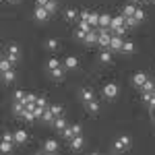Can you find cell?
Wrapping results in <instances>:
<instances>
[{"mask_svg":"<svg viewBox=\"0 0 155 155\" xmlns=\"http://www.w3.org/2000/svg\"><path fill=\"white\" fill-rule=\"evenodd\" d=\"M85 107H87V112H89V114H97V112H99V104H97L95 99L87 101V104H85Z\"/></svg>","mask_w":155,"mask_h":155,"instance_id":"obj_19","label":"cell"},{"mask_svg":"<svg viewBox=\"0 0 155 155\" xmlns=\"http://www.w3.org/2000/svg\"><path fill=\"white\" fill-rule=\"evenodd\" d=\"M60 134H62V137H64L66 141H71L72 137H77V134H74V130H72V126H66V128H64V130L60 132Z\"/></svg>","mask_w":155,"mask_h":155,"instance_id":"obj_26","label":"cell"},{"mask_svg":"<svg viewBox=\"0 0 155 155\" xmlns=\"http://www.w3.org/2000/svg\"><path fill=\"white\" fill-rule=\"evenodd\" d=\"M25 141H27V130H23V128H19V130H15V143L23 145Z\"/></svg>","mask_w":155,"mask_h":155,"instance_id":"obj_15","label":"cell"},{"mask_svg":"<svg viewBox=\"0 0 155 155\" xmlns=\"http://www.w3.org/2000/svg\"><path fill=\"white\" fill-rule=\"evenodd\" d=\"M46 8H48V12L52 15V12H56V8H58V4H56V0H50L48 4H46Z\"/></svg>","mask_w":155,"mask_h":155,"instance_id":"obj_32","label":"cell"},{"mask_svg":"<svg viewBox=\"0 0 155 155\" xmlns=\"http://www.w3.org/2000/svg\"><path fill=\"white\" fill-rule=\"evenodd\" d=\"M122 46H124L122 35H114V33H112V39H110V50H112V52H122Z\"/></svg>","mask_w":155,"mask_h":155,"instance_id":"obj_5","label":"cell"},{"mask_svg":"<svg viewBox=\"0 0 155 155\" xmlns=\"http://www.w3.org/2000/svg\"><path fill=\"white\" fill-rule=\"evenodd\" d=\"M52 126H54L58 132H62L66 126H68V122H66V118H64V116H56V118H54V122H52Z\"/></svg>","mask_w":155,"mask_h":155,"instance_id":"obj_7","label":"cell"},{"mask_svg":"<svg viewBox=\"0 0 155 155\" xmlns=\"http://www.w3.org/2000/svg\"><path fill=\"white\" fill-rule=\"evenodd\" d=\"M110 25H112V17L110 15H99V25L97 27H104V29H110Z\"/></svg>","mask_w":155,"mask_h":155,"instance_id":"obj_13","label":"cell"},{"mask_svg":"<svg viewBox=\"0 0 155 155\" xmlns=\"http://www.w3.org/2000/svg\"><path fill=\"white\" fill-rule=\"evenodd\" d=\"M126 149H130V137L122 134L114 141V151H126Z\"/></svg>","mask_w":155,"mask_h":155,"instance_id":"obj_1","label":"cell"},{"mask_svg":"<svg viewBox=\"0 0 155 155\" xmlns=\"http://www.w3.org/2000/svg\"><path fill=\"white\" fill-rule=\"evenodd\" d=\"M99 62H101V64H112V50L99 52Z\"/></svg>","mask_w":155,"mask_h":155,"instance_id":"obj_14","label":"cell"},{"mask_svg":"<svg viewBox=\"0 0 155 155\" xmlns=\"http://www.w3.org/2000/svg\"><path fill=\"white\" fill-rule=\"evenodd\" d=\"M50 0H35V6H46Z\"/></svg>","mask_w":155,"mask_h":155,"instance_id":"obj_38","label":"cell"},{"mask_svg":"<svg viewBox=\"0 0 155 155\" xmlns=\"http://www.w3.org/2000/svg\"><path fill=\"white\" fill-rule=\"evenodd\" d=\"M12 143H15V141H4V139H2V143H0V151H2V153H11V151H12Z\"/></svg>","mask_w":155,"mask_h":155,"instance_id":"obj_20","label":"cell"},{"mask_svg":"<svg viewBox=\"0 0 155 155\" xmlns=\"http://www.w3.org/2000/svg\"><path fill=\"white\" fill-rule=\"evenodd\" d=\"M50 110H52V114H54V116H62V112H64V107L60 106V104H56V106H50Z\"/></svg>","mask_w":155,"mask_h":155,"instance_id":"obj_30","label":"cell"},{"mask_svg":"<svg viewBox=\"0 0 155 155\" xmlns=\"http://www.w3.org/2000/svg\"><path fill=\"white\" fill-rule=\"evenodd\" d=\"M137 8H139V6H134V4H124V8H122V15H124V17H132Z\"/></svg>","mask_w":155,"mask_h":155,"instance_id":"obj_21","label":"cell"},{"mask_svg":"<svg viewBox=\"0 0 155 155\" xmlns=\"http://www.w3.org/2000/svg\"><path fill=\"white\" fill-rule=\"evenodd\" d=\"M12 112H15L17 116H21V114L25 112V104H23V101H15V106H12Z\"/></svg>","mask_w":155,"mask_h":155,"instance_id":"obj_25","label":"cell"},{"mask_svg":"<svg viewBox=\"0 0 155 155\" xmlns=\"http://www.w3.org/2000/svg\"><path fill=\"white\" fill-rule=\"evenodd\" d=\"M141 2H143V0H141Z\"/></svg>","mask_w":155,"mask_h":155,"instance_id":"obj_43","label":"cell"},{"mask_svg":"<svg viewBox=\"0 0 155 155\" xmlns=\"http://www.w3.org/2000/svg\"><path fill=\"white\" fill-rule=\"evenodd\" d=\"M122 52H124V54H132V52H134V44H132V41H124Z\"/></svg>","mask_w":155,"mask_h":155,"instance_id":"obj_27","label":"cell"},{"mask_svg":"<svg viewBox=\"0 0 155 155\" xmlns=\"http://www.w3.org/2000/svg\"><path fill=\"white\" fill-rule=\"evenodd\" d=\"M145 81H147V74H145V72H137V74L132 77V85H137V87H141Z\"/></svg>","mask_w":155,"mask_h":155,"instance_id":"obj_18","label":"cell"},{"mask_svg":"<svg viewBox=\"0 0 155 155\" xmlns=\"http://www.w3.org/2000/svg\"><path fill=\"white\" fill-rule=\"evenodd\" d=\"M44 151H46V153H56V151H58V141H56V139H48V141L44 143Z\"/></svg>","mask_w":155,"mask_h":155,"instance_id":"obj_10","label":"cell"},{"mask_svg":"<svg viewBox=\"0 0 155 155\" xmlns=\"http://www.w3.org/2000/svg\"><path fill=\"white\" fill-rule=\"evenodd\" d=\"M81 99H83L85 104H87V101H91V99H95V93H93V89H89V87L81 89Z\"/></svg>","mask_w":155,"mask_h":155,"instance_id":"obj_12","label":"cell"},{"mask_svg":"<svg viewBox=\"0 0 155 155\" xmlns=\"http://www.w3.org/2000/svg\"><path fill=\"white\" fill-rule=\"evenodd\" d=\"M33 19H35L37 23H46L50 19V12L46 6H35V11H33Z\"/></svg>","mask_w":155,"mask_h":155,"instance_id":"obj_4","label":"cell"},{"mask_svg":"<svg viewBox=\"0 0 155 155\" xmlns=\"http://www.w3.org/2000/svg\"><path fill=\"white\" fill-rule=\"evenodd\" d=\"M153 93H155V89H153Z\"/></svg>","mask_w":155,"mask_h":155,"instance_id":"obj_42","label":"cell"},{"mask_svg":"<svg viewBox=\"0 0 155 155\" xmlns=\"http://www.w3.org/2000/svg\"><path fill=\"white\" fill-rule=\"evenodd\" d=\"M147 104H149V106H151V107H155V93H153V97H151V99H149Z\"/></svg>","mask_w":155,"mask_h":155,"instance_id":"obj_39","label":"cell"},{"mask_svg":"<svg viewBox=\"0 0 155 155\" xmlns=\"http://www.w3.org/2000/svg\"><path fill=\"white\" fill-rule=\"evenodd\" d=\"M15 77H17V74H15V71H6V72H2V81H4V83L8 85V83H12V81H15Z\"/></svg>","mask_w":155,"mask_h":155,"instance_id":"obj_22","label":"cell"},{"mask_svg":"<svg viewBox=\"0 0 155 155\" xmlns=\"http://www.w3.org/2000/svg\"><path fill=\"white\" fill-rule=\"evenodd\" d=\"M101 93H104V97H106V99H116V97H118V85H116V83L104 85Z\"/></svg>","mask_w":155,"mask_h":155,"instance_id":"obj_2","label":"cell"},{"mask_svg":"<svg viewBox=\"0 0 155 155\" xmlns=\"http://www.w3.org/2000/svg\"><path fill=\"white\" fill-rule=\"evenodd\" d=\"M35 104H37L39 107H44V110L48 107V101H46V97H37V101H35Z\"/></svg>","mask_w":155,"mask_h":155,"instance_id":"obj_36","label":"cell"},{"mask_svg":"<svg viewBox=\"0 0 155 155\" xmlns=\"http://www.w3.org/2000/svg\"><path fill=\"white\" fill-rule=\"evenodd\" d=\"M37 97L33 95V93H27V97H25V104H35Z\"/></svg>","mask_w":155,"mask_h":155,"instance_id":"obj_37","label":"cell"},{"mask_svg":"<svg viewBox=\"0 0 155 155\" xmlns=\"http://www.w3.org/2000/svg\"><path fill=\"white\" fill-rule=\"evenodd\" d=\"M68 145H71L72 151H81V149L85 147V139L81 137V134H77V137H72L71 141H68Z\"/></svg>","mask_w":155,"mask_h":155,"instance_id":"obj_6","label":"cell"},{"mask_svg":"<svg viewBox=\"0 0 155 155\" xmlns=\"http://www.w3.org/2000/svg\"><path fill=\"white\" fill-rule=\"evenodd\" d=\"M87 33H89V31H83V29H81V27H79V29H77V33H74V35H77V39H81V41H85V37H87Z\"/></svg>","mask_w":155,"mask_h":155,"instance_id":"obj_34","label":"cell"},{"mask_svg":"<svg viewBox=\"0 0 155 155\" xmlns=\"http://www.w3.org/2000/svg\"><path fill=\"white\" fill-rule=\"evenodd\" d=\"M64 68H66V71H77V68H79V60H77V56H66V60H64Z\"/></svg>","mask_w":155,"mask_h":155,"instance_id":"obj_9","label":"cell"},{"mask_svg":"<svg viewBox=\"0 0 155 155\" xmlns=\"http://www.w3.org/2000/svg\"><path fill=\"white\" fill-rule=\"evenodd\" d=\"M132 17H134V21H137V23H141V21H143V19H145V12L141 11V8H137V11H134V15H132Z\"/></svg>","mask_w":155,"mask_h":155,"instance_id":"obj_31","label":"cell"},{"mask_svg":"<svg viewBox=\"0 0 155 155\" xmlns=\"http://www.w3.org/2000/svg\"><path fill=\"white\" fill-rule=\"evenodd\" d=\"M89 23H91V25H99V15H97V12H91V17H89Z\"/></svg>","mask_w":155,"mask_h":155,"instance_id":"obj_35","label":"cell"},{"mask_svg":"<svg viewBox=\"0 0 155 155\" xmlns=\"http://www.w3.org/2000/svg\"><path fill=\"white\" fill-rule=\"evenodd\" d=\"M12 64H15V62H12V60L8 58V56H4V58L0 60V71H2V72L11 71V68H12Z\"/></svg>","mask_w":155,"mask_h":155,"instance_id":"obj_16","label":"cell"},{"mask_svg":"<svg viewBox=\"0 0 155 155\" xmlns=\"http://www.w3.org/2000/svg\"><path fill=\"white\" fill-rule=\"evenodd\" d=\"M46 66H48V71H54V68H60V62H58V58H50Z\"/></svg>","mask_w":155,"mask_h":155,"instance_id":"obj_29","label":"cell"},{"mask_svg":"<svg viewBox=\"0 0 155 155\" xmlns=\"http://www.w3.org/2000/svg\"><path fill=\"white\" fill-rule=\"evenodd\" d=\"M153 89H155V83H153V81H149V79L141 85V91H143V93H147V91H149V93H153Z\"/></svg>","mask_w":155,"mask_h":155,"instance_id":"obj_23","label":"cell"},{"mask_svg":"<svg viewBox=\"0 0 155 155\" xmlns=\"http://www.w3.org/2000/svg\"><path fill=\"white\" fill-rule=\"evenodd\" d=\"M64 19H66V21H77V19H79V12L74 11V8H68V11L64 12Z\"/></svg>","mask_w":155,"mask_h":155,"instance_id":"obj_24","label":"cell"},{"mask_svg":"<svg viewBox=\"0 0 155 155\" xmlns=\"http://www.w3.org/2000/svg\"><path fill=\"white\" fill-rule=\"evenodd\" d=\"M85 41H87V44H97V41H99V29H91V31L87 33V37H85Z\"/></svg>","mask_w":155,"mask_h":155,"instance_id":"obj_11","label":"cell"},{"mask_svg":"<svg viewBox=\"0 0 155 155\" xmlns=\"http://www.w3.org/2000/svg\"><path fill=\"white\" fill-rule=\"evenodd\" d=\"M110 39H112V31L99 27V41H97L99 48H110Z\"/></svg>","mask_w":155,"mask_h":155,"instance_id":"obj_3","label":"cell"},{"mask_svg":"<svg viewBox=\"0 0 155 155\" xmlns=\"http://www.w3.org/2000/svg\"><path fill=\"white\" fill-rule=\"evenodd\" d=\"M149 2H155V0H149Z\"/></svg>","mask_w":155,"mask_h":155,"instance_id":"obj_41","label":"cell"},{"mask_svg":"<svg viewBox=\"0 0 155 155\" xmlns=\"http://www.w3.org/2000/svg\"><path fill=\"white\" fill-rule=\"evenodd\" d=\"M46 48L52 50V52H54V50H58V41H56V39H48V41H46Z\"/></svg>","mask_w":155,"mask_h":155,"instance_id":"obj_33","label":"cell"},{"mask_svg":"<svg viewBox=\"0 0 155 155\" xmlns=\"http://www.w3.org/2000/svg\"><path fill=\"white\" fill-rule=\"evenodd\" d=\"M6 56H8L12 62H19V46H17V44H11V46L6 48Z\"/></svg>","mask_w":155,"mask_h":155,"instance_id":"obj_8","label":"cell"},{"mask_svg":"<svg viewBox=\"0 0 155 155\" xmlns=\"http://www.w3.org/2000/svg\"><path fill=\"white\" fill-rule=\"evenodd\" d=\"M64 72H66V68H62V66H60V68L50 71V74H52V79H54V81H62V79H64Z\"/></svg>","mask_w":155,"mask_h":155,"instance_id":"obj_17","label":"cell"},{"mask_svg":"<svg viewBox=\"0 0 155 155\" xmlns=\"http://www.w3.org/2000/svg\"><path fill=\"white\" fill-rule=\"evenodd\" d=\"M8 2H21V0H8Z\"/></svg>","mask_w":155,"mask_h":155,"instance_id":"obj_40","label":"cell"},{"mask_svg":"<svg viewBox=\"0 0 155 155\" xmlns=\"http://www.w3.org/2000/svg\"><path fill=\"white\" fill-rule=\"evenodd\" d=\"M25 97H27V93H25L23 89H17L15 91V101H23L25 104Z\"/></svg>","mask_w":155,"mask_h":155,"instance_id":"obj_28","label":"cell"}]
</instances>
